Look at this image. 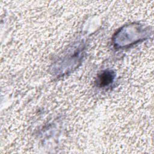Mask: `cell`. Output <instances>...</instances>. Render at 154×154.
<instances>
[{
	"instance_id": "1",
	"label": "cell",
	"mask_w": 154,
	"mask_h": 154,
	"mask_svg": "<svg viewBox=\"0 0 154 154\" xmlns=\"http://www.w3.org/2000/svg\"><path fill=\"white\" fill-rule=\"evenodd\" d=\"M113 78L112 73L110 72H106L102 73L99 77V82L101 85H106L109 84Z\"/></svg>"
}]
</instances>
